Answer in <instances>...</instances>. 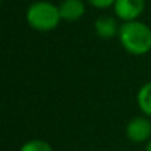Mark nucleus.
<instances>
[{
    "instance_id": "obj_4",
    "label": "nucleus",
    "mask_w": 151,
    "mask_h": 151,
    "mask_svg": "<svg viewBox=\"0 0 151 151\" xmlns=\"http://www.w3.org/2000/svg\"><path fill=\"white\" fill-rule=\"evenodd\" d=\"M113 9L116 17L123 22L136 21L145 9V0H116Z\"/></svg>"
},
{
    "instance_id": "obj_9",
    "label": "nucleus",
    "mask_w": 151,
    "mask_h": 151,
    "mask_svg": "<svg viewBox=\"0 0 151 151\" xmlns=\"http://www.w3.org/2000/svg\"><path fill=\"white\" fill-rule=\"evenodd\" d=\"M86 2H88L91 6L96 8V9H107V8L114 6L116 0H86Z\"/></svg>"
},
{
    "instance_id": "obj_3",
    "label": "nucleus",
    "mask_w": 151,
    "mask_h": 151,
    "mask_svg": "<svg viewBox=\"0 0 151 151\" xmlns=\"http://www.w3.org/2000/svg\"><path fill=\"white\" fill-rule=\"evenodd\" d=\"M124 133L130 142L147 144L151 139V119L144 114L130 119L124 127Z\"/></svg>"
},
{
    "instance_id": "obj_6",
    "label": "nucleus",
    "mask_w": 151,
    "mask_h": 151,
    "mask_svg": "<svg viewBox=\"0 0 151 151\" xmlns=\"http://www.w3.org/2000/svg\"><path fill=\"white\" fill-rule=\"evenodd\" d=\"M86 12V5L83 0H62L59 5V14L62 21L76 22Z\"/></svg>"
},
{
    "instance_id": "obj_10",
    "label": "nucleus",
    "mask_w": 151,
    "mask_h": 151,
    "mask_svg": "<svg viewBox=\"0 0 151 151\" xmlns=\"http://www.w3.org/2000/svg\"><path fill=\"white\" fill-rule=\"evenodd\" d=\"M145 151H151V139L145 144Z\"/></svg>"
},
{
    "instance_id": "obj_1",
    "label": "nucleus",
    "mask_w": 151,
    "mask_h": 151,
    "mask_svg": "<svg viewBox=\"0 0 151 151\" xmlns=\"http://www.w3.org/2000/svg\"><path fill=\"white\" fill-rule=\"evenodd\" d=\"M119 40L123 49L133 55L142 56L151 50V28L141 21H127L120 25Z\"/></svg>"
},
{
    "instance_id": "obj_5",
    "label": "nucleus",
    "mask_w": 151,
    "mask_h": 151,
    "mask_svg": "<svg viewBox=\"0 0 151 151\" xmlns=\"http://www.w3.org/2000/svg\"><path fill=\"white\" fill-rule=\"evenodd\" d=\"M93 28H95V33L98 37L101 39H105V40H110V39H114L119 36V31H120V25L117 22V19L114 17H110V15H101L95 19V24H93Z\"/></svg>"
},
{
    "instance_id": "obj_7",
    "label": "nucleus",
    "mask_w": 151,
    "mask_h": 151,
    "mask_svg": "<svg viewBox=\"0 0 151 151\" xmlns=\"http://www.w3.org/2000/svg\"><path fill=\"white\" fill-rule=\"evenodd\" d=\"M136 104L139 111L151 119V82L144 83L136 93Z\"/></svg>"
},
{
    "instance_id": "obj_2",
    "label": "nucleus",
    "mask_w": 151,
    "mask_h": 151,
    "mask_svg": "<svg viewBox=\"0 0 151 151\" xmlns=\"http://www.w3.org/2000/svg\"><path fill=\"white\" fill-rule=\"evenodd\" d=\"M27 24L40 33H47L55 30L62 21L59 14V6L47 0H37L31 3L25 12Z\"/></svg>"
},
{
    "instance_id": "obj_8",
    "label": "nucleus",
    "mask_w": 151,
    "mask_h": 151,
    "mask_svg": "<svg viewBox=\"0 0 151 151\" xmlns=\"http://www.w3.org/2000/svg\"><path fill=\"white\" fill-rule=\"evenodd\" d=\"M18 151H53L52 145L45 141V139H28L27 142H24Z\"/></svg>"
}]
</instances>
